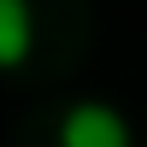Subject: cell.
Masks as SVG:
<instances>
[{
    "mask_svg": "<svg viewBox=\"0 0 147 147\" xmlns=\"http://www.w3.org/2000/svg\"><path fill=\"white\" fill-rule=\"evenodd\" d=\"M35 41V12L30 0H0V65H24Z\"/></svg>",
    "mask_w": 147,
    "mask_h": 147,
    "instance_id": "2",
    "label": "cell"
},
{
    "mask_svg": "<svg viewBox=\"0 0 147 147\" xmlns=\"http://www.w3.org/2000/svg\"><path fill=\"white\" fill-rule=\"evenodd\" d=\"M59 147H129V118L106 100H77L59 118Z\"/></svg>",
    "mask_w": 147,
    "mask_h": 147,
    "instance_id": "1",
    "label": "cell"
}]
</instances>
